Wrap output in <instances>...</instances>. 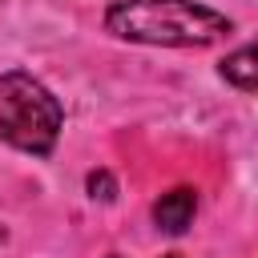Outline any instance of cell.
Here are the masks:
<instances>
[{
    "mask_svg": "<svg viewBox=\"0 0 258 258\" xmlns=\"http://www.w3.org/2000/svg\"><path fill=\"white\" fill-rule=\"evenodd\" d=\"M105 28L129 44L153 48H206L234 32V20L210 4L194 0H113L105 8Z\"/></svg>",
    "mask_w": 258,
    "mask_h": 258,
    "instance_id": "obj_1",
    "label": "cell"
},
{
    "mask_svg": "<svg viewBox=\"0 0 258 258\" xmlns=\"http://www.w3.org/2000/svg\"><path fill=\"white\" fill-rule=\"evenodd\" d=\"M64 125L60 101L32 73H0V137L32 157H48Z\"/></svg>",
    "mask_w": 258,
    "mask_h": 258,
    "instance_id": "obj_2",
    "label": "cell"
},
{
    "mask_svg": "<svg viewBox=\"0 0 258 258\" xmlns=\"http://www.w3.org/2000/svg\"><path fill=\"white\" fill-rule=\"evenodd\" d=\"M194 214H198V194L189 185H177V189H169V194H161L153 202V222L165 234H185Z\"/></svg>",
    "mask_w": 258,
    "mask_h": 258,
    "instance_id": "obj_3",
    "label": "cell"
},
{
    "mask_svg": "<svg viewBox=\"0 0 258 258\" xmlns=\"http://www.w3.org/2000/svg\"><path fill=\"white\" fill-rule=\"evenodd\" d=\"M222 81H230V85L242 89V93H258V44L234 48V52L222 60Z\"/></svg>",
    "mask_w": 258,
    "mask_h": 258,
    "instance_id": "obj_4",
    "label": "cell"
},
{
    "mask_svg": "<svg viewBox=\"0 0 258 258\" xmlns=\"http://www.w3.org/2000/svg\"><path fill=\"white\" fill-rule=\"evenodd\" d=\"M85 185H89V198H93V202H113V198H117V181H113L109 169H93Z\"/></svg>",
    "mask_w": 258,
    "mask_h": 258,
    "instance_id": "obj_5",
    "label": "cell"
},
{
    "mask_svg": "<svg viewBox=\"0 0 258 258\" xmlns=\"http://www.w3.org/2000/svg\"><path fill=\"white\" fill-rule=\"evenodd\" d=\"M165 258H181V254H165Z\"/></svg>",
    "mask_w": 258,
    "mask_h": 258,
    "instance_id": "obj_6",
    "label": "cell"
},
{
    "mask_svg": "<svg viewBox=\"0 0 258 258\" xmlns=\"http://www.w3.org/2000/svg\"><path fill=\"white\" fill-rule=\"evenodd\" d=\"M113 258H117V254H113Z\"/></svg>",
    "mask_w": 258,
    "mask_h": 258,
    "instance_id": "obj_7",
    "label": "cell"
}]
</instances>
